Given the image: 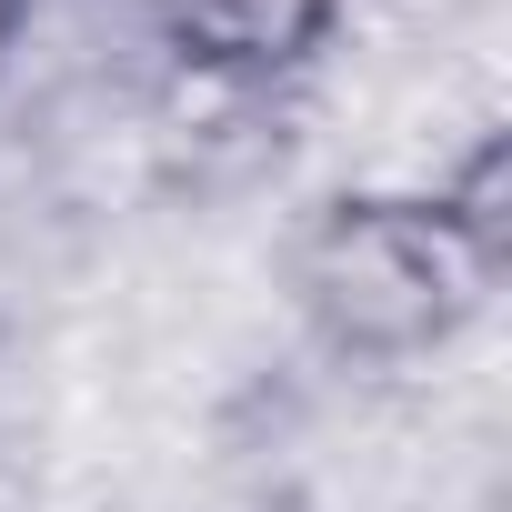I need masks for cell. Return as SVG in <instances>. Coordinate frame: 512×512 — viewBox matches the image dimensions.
<instances>
[{
	"instance_id": "obj_1",
	"label": "cell",
	"mask_w": 512,
	"mask_h": 512,
	"mask_svg": "<svg viewBox=\"0 0 512 512\" xmlns=\"http://www.w3.org/2000/svg\"><path fill=\"white\" fill-rule=\"evenodd\" d=\"M181 31L221 61H282L312 31V0H181Z\"/></svg>"
},
{
	"instance_id": "obj_2",
	"label": "cell",
	"mask_w": 512,
	"mask_h": 512,
	"mask_svg": "<svg viewBox=\"0 0 512 512\" xmlns=\"http://www.w3.org/2000/svg\"><path fill=\"white\" fill-rule=\"evenodd\" d=\"M0 11H11V0H0Z\"/></svg>"
}]
</instances>
